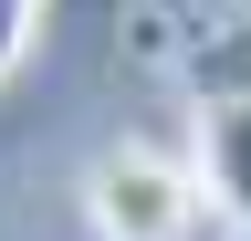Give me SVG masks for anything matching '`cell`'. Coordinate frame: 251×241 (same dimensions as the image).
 Masks as SVG:
<instances>
[{
  "instance_id": "cell-2",
  "label": "cell",
  "mask_w": 251,
  "mask_h": 241,
  "mask_svg": "<svg viewBox=\"0 0 251 241\" xmlns=\"http://www.w3.org/2000/svg\"><path fill=\"white\" fill-rule=\"evenodd\" d=\"M188 178H199V199H220L230 220H251V95L199 115V168Z\"/></svg>"
},
{
  "instance_id": "cell-1",
  "label": "cell",
  "mask_w": 251,
  "mask_h": 241,
  "mask_svg": "<svg viewBox=\"0 0 251 241\" xmlns=\"http://www.w3.org/2000/svg\"><path fill=\"white\" fill-rule=\"evenodd\" d=\"M84 231L94 241H188L199 231V178L157 147H105L84 168Z\"/></svg>"
},
{
  "instance_id": "cell-3",
  "label": "cell",
  "mask_w": 251,
  "mask_h": 241,
  "mask_svg": "<svg viewBox=\"0 0 251 241\" xmlns=\"http://www.w3.org/2000/svg\"><path fill=\"white\" fill-rule=\"evenodd\" d=\"M42 11H52V0H0V84L31 63V42H42Z\"/></svg>"
}]
</instances>
